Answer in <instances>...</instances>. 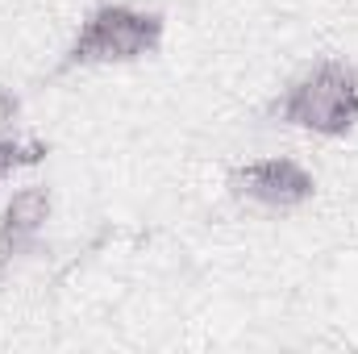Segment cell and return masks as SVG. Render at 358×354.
I'll return each mask as SVG.
<instances>
[{"instance_id":"1","label":"cell","mask_w":358,"mask_h":354,"mask_svg":"<svg viewBox=\"0 0 358 354\" xmlns=\"http://www.w3.org/2000/svg\"><path fill=\"white\" fill-rule=\"evenodd\" d=\"M167 34V17L155 8H134V4H100L80 21L71 46L59 59V71L76 67H117V63H138L159 55Z\"/></svg>"},{"instance_id":"2","label":"cell","mask_w":358,"mask_h":354,"mask_svg":"<svg viewBox=\"0 0 358 354\" xmlns=\"http://www.w3.org/2000/svg\"><path fill=\"white\" fill-rule=\"evenodd\" d=\"M267 117L321 138H346L358 125V71L342 59H325L279 92Z\"/></svg>"},{"instance_id":"3","label":"cell","mask_w":358,"mask_h":354,"mask_svg":"<svg viewBox=\"0 0 358 354\" xmlns=\"http://www.w3.org/2000/svg\"><path fill=\"white\" fill-rule=\"evenodd\" d=\"M225 187L238 200H250L259 208L292 213V208L313 200L317 179H313V171H304L296 159H255V163L234 167L229 179H225Z\"/></svg>"},{"instance_id":"4","label":"cell","mask_w":358,"mask_h":354,"mask_svg":"<svg viewBox=\"0 0 358 354\" xmlns=\"http://www.w3.org/2000/svg\"><path fill=\"white\" fill-rule=\"evenodd\" d=\"M50 208H55V196H50V187H42V183H38V187H21V192L4 204V213H0V288H4L13 263H17L25 250H34L38 234H42L46 221H50Z\"/></svg>"},{"instance_id":"5","label":"cell","mask_w":358,"mask_h":354,"mask_svg":"<svg viewBox=\"0 0 358 354\" xmlns=\"http://www.w3.org/2000/svg\"><path fill=\"white\" fill-rule=\"evenodd\" d=\"M46 155H50V146H46V142L4 134V138H0V183H4L8 176H17V171H25V167L46 163Z\"/></svg>"},{"instance_id":"6","label":"cell","mask_w":358,"mask_h":354,"mask_svg":"<svg viewBox=\"0 0 358 354\" xmlns=\"http://www.w3.org/2000/svg\"><path fill=\"white\" fill-rule=\"evenodd\" d=\"M17 113H21V100L13 96V92L0 84V129H8V125H17Z\"/></svg>"}]
</instances>
